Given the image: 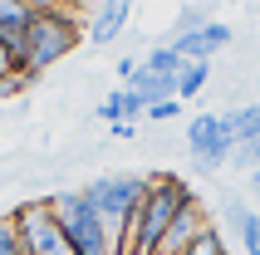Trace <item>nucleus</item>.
Here are the masks:
<instances>
[{
  "mask_svg": "<svg viewBox=\"0 0 260 255\" xmlns=\"http://www.w3.org/2000/svg\"><path fill=\"white\" fill-rule=\"evenodd\" d=\"M128 20H133V5L128 0H103V5H93V15H88V25H84V40L88 44H113L123 29H128Z\"/></svg>",
  "mask_w": 260,
  "mask_h": 255,
  "instance_id": "nucleus-10",
  "label": "nucleus"
},
{
  "mask_svg": "<svg viewBox=\"0 0 260 255\" xmlns=\"http://www.w3.org/2000/svg\"><path fill=\"white\" fill-rule=\"evenodd\" d=\"M202 25H211L202 5H182V10H177V25H172V35H167V40H177V35H191V29H202Z\"/></svg>",
  "mask_w": 260,
  "mask_h": 255,
  "instance_id": "nucleus-17",
  "label": "nucleus"
},
{
  "mask_svg": "<svg viewBox=\"0 0 260 255\" xmlns=\"http://www.w3.org/2000/svg\"><path fill=\"white\" fill-rule=\"evenodd\" d=\"M187 152H191V172H221L236 152V123L231 113H197L187 123Z\"/></svg>",
  "mask_w": 260,
  "mask_h": 255,
  "instance_id": "nucleus-5",
  "label": "nucleus"
},
{
  "mask_svg": "<svg viewBox=\"0 0 260 255\" xmlns=\"http://www.w3.org/2000/svg\"><path fill=\"white\" fill-rule=\"evenodd\" d=\"M147 186H152V177H143V172H108V177H93V182L84 186L88 206L103 216V226L118 236V245H123V236H128L133 216H138V206H143Z\"/></svg>",
  "mask_w": 260,
  "mask_h": 255,
  "instance_id": "nucleus-3",
  "label": "nucleus"
},
{
  "mask_svg": "<svg viewBox=\"0 0 260 255\" xmlns=\"http://www.w3.org/2000/svg\"><path fill=\"white\" fill-rule=\"evenodd\" d=\"M5 79H15V59H10V49L0 44V84H5Z\"/></svg>",
  "mask_w": 260,
  "mask_h": 255,
  "instance_id": "nucleus-23",
  "label": "nucleus"
},
{
  "mask_svg": "<svg viewBox=\"0 0 260 255\" xmlns=\"http://www.w3.org/2000/svg\"><path fill=\"white\" fill-rule=\"evenodd\" d=\"M236 241H241V250H246V255H260V211L246 216V226H241V236H236Z\"/></svg>",
  "mask_w": 260,
  "mask_h": 255,
  "instance_id": "nucleus-19",
  "label": "nucleus"
},
{
  "mask_svg": "<svg viewBox=\"0 0 260 255\" xmlns=\"http://www.w3.org/2000/svg\"><path fill=\"white\" fill-rule=\"evenodd\" d=\"M182 54V64H211V59L231 44V25H221V20H211V25L191 29V35H177V40H167Z\"/></svg>",
  "mask_w": 260,
  "mask_h": 255,
  "instance_id": "nucleus-7",
  "label": "nucleus"
},
{
  "mask_svg": "<svg viewBox=\"0 0 260 255\" xmlns=\"http://www.w3.org/2000/svg\"><path fill=\"white\" fill-rule=\"evenodd\" d=\"M123 88H133V93H138L147 108H152V103L177 99V79H167V74H152V69H138V74H133V84H123Z\"/></svg>",
  "mask_w": 260,
  "mask_h": 255,
  "instance_id": "nucleus-13",
  "label": "nucleus"
},
{
  "mask_svg": "<svg viewBox=\"0 0 260 255\" xmlns=\"http://www.w3.org/2000/svg\"><path fill=\"white\" fill-rule=\"evenodd\" d=\"M177 113H182V103H177V99H167V103H152V108H147V123H172Z\"/></svg>",
  "mask_w": 260,
  "mask_h": 255,
  "instance_id": "nucleus-20",
  "label": "nucleus"
},
{
  "mask_svg": "<svg viewBox=\"0 0 260 255\" xmlns=\"http://www.w3.org/2000/svg\"><path fill=\"white\" fill-rule=\"evenodd\" d=\"M84 44V25L74 10H59V5H35V25L25 35V59H20V74L29 84L40 79L44 69H54L64 54H74Z\"/></svg>",
  "mask_w": 260,
  "mask_h": 255,
  "instance_id": "nucleus-2",
  "label": "nucleus"
},
{
  "mask_svg": "<svg viewBox=\"0 0 260 255\" xmlns=\"http://www.w3.org/2000/svg\"><path fill=\"white\" fill-rule=\"evenodd\" d=\"M10 226H15V236H20V250L25 255H74L64 226H59L54 211H49V197L20 201L10 211Z\"/></svg>",
  "mask_w": 260,
  "mask_h": 255,
  "instance_id": "nucleus-6",
  "label": "nucleus"
},
{
  "mask_svg": "<svg viewBox=\"0 0 260 255\" xmlns=\"http://www.w3.org/2000/svg\"><path fill=\"white\" fill-rule=\"evenodd\" d=\"M99 118L108 128H118V123H138V118H147V103L133 93V88H113L108 99L99 103Z\"/></svg>",
  "mask_w": 260,
  "mask_h": 255,
  "instance_id": "nucleus-12",
  "label": "nucleus"
},
{
  "mask_svg": "<svg viewBox=\"0 0 260 255\" xmlns=\"http://www.w3.org/2000/svg\"><path fill=\"white\" fill-rule=\"evenodd\" d=\"M246 216H250V206H246V201H226V206H221V226L231 231V236H241Z\"/></svg>",
  "mask_w": 260,
  "mask_h": 255,
  "instance_id": "nucleus-18",
  "label": "nucleus"
},
{
  "mask_svg": "<svg viewBox=\"0 0 260 255\" xmlns=\"http://www.w3.org/2000/svg\"><path fill=\"white\" fill-rule=\"evenodd\" d=\"M49 211H54V221L64 226L74 255H123L118 236L103 226V216L88 206L84 192H54V197H49Z\"/></svg>",
  "mask_w": 260,
  "mask_h": 255,
  "instance_id": "nucleus-4",
  "label": "nucleus"
},
{
  "mask_svg": "<svg viewBox=\"0 0 260 255\" xmlns=\"http://www.w3.org/2000/svg\"><path fill=\"white\" fill-rule=\"evenodd\" d=\"M231 123H236V152H231V167H241V172H260V103L231 108Z\"/></svg>",
  "mask_w": 260,
  "mask_h": 255,
  "instance_id": "nucleus-8",
  "label": "nucleus"
},
{
  "mask_svg": "<svg viewBox=\"0 0 260 255\" xmlns=\"http://www.w3.org/2000/svg\"><path fill=\"white\" fill-rule=\"evenodd\" d=\"M206 79H211V64H182V74H177V103L197 99L206 88Z\"/></svg>",
  "mask_w": 260,
  "mask_h": 255,
  "instance_id": "nucleus-15",
  "label": "nucleus"
},
{
  "mask_svg": "<svg viewBox=\"0 0 260 255\" xmlns=\"http://www.w3.org/2000/svg\"><path fill=\"white\" fill-rule=\"evenodd\" d=\"M191 201H197V192H191L182 177H172V172L152 177V186H147L143 206H138V216H133L128 236H123V255H157L162 236L172 231V221L187 211Z\"/></svg>",
  "mask_w": 260,
  "mask_h": 255,
  "instance_id": "nucleus-1",
  "label": "nucleus"
},
{
  "mask_svg": "<svg viewBox=\"0 0 260 255\" xmlns=\"http://www.w3.org/2000/svg\"><path fill=\"white\" fill-rule=\"evenodd\" d=\"M143 69V59H133V54H123L118 59V79H123V84H133V74Z\"/></svg>",
  "mask_w": 260,
  "mask_h": 255,
  "instance_id": "nucleus-22",
  "label": "nucleus"
},
{
  "mask_svg": "<svg viewBox=\"0 0 260 255\" xmlns=\"http://www.w3.org/2000/svg\"><path fill=\"white\" fill-rule=\"evenodd\" d=\"M143 69H152V74H167V79H177V74H182V54H177L172 44L162 40V44H152V49L143 54Z\"/></svg>",
  "mask_w": 260,
  "mask_h": 255,
  "instance_id": "nucleus-14",
  "label": "nucleus"
},
{
  "mask_svg": "<svg viewBox=\"0 0 260 255\" xmlns=\"http://www.w3.org/2000/svg\"><path fill=\"white\" fill-rule=\"evenodd\" d=\"M206 226H216V221H211V216H206V206L202 201H191L187 211L177 216L172 221V231H167V236H162V245H157V255H182L187 250L191 241H197V236H202Z\"/></svg>",
  "mask_w": 260,
  "mask_h": 255,
  "instance_id": "nucleus-11",
  "label": "nucleus"
},
{
  "mask_svg": "<svg viewBox=\"0 0 260 255\" xmlns=\"http://www.w3.org/2000/svg\"><path fill=\"white\" fill-rule=\"evenodd\" d=\"M35 25V5L25 0H0V44L10 49L15 59V74H20V59H25V35Z\"/></svg>",
  "mask_w": 260,
  "mask_h": 255,
  "instance_id": "nucleus-9",
  "label": "nucleus"
},
{
  "mask_svg": "<svg viewBox=\"0 0 260 255\" xmlns=\"http://www.w3.org/2000/svg\"><path fill=\"white\" fill-rule=\"evenodd\" d=\"M182 255H231V245H226V231H221V226H206Z\"/></svg>",
  "mask_w": 260,
  "mask_h": 255,
  "instance_id": "nucleus-16",
  "label": "nucleus"
},
{
  "mask_svg": "<svg viewBox=\"0 0 260 255\" xmlns=\"http://www.w3.org/2000/svg\"><path fill=\"white\" fill-rule=\"evenodd\" d=\"M0 255H25L20 250V236H15V226H10V216L0 221Z\"/></svg>",
  "mask_w": 260,
  "mask_h": 255,
  "instance_id": "nucleus-21",
  "label": "nucleus"
}]
</instances>
